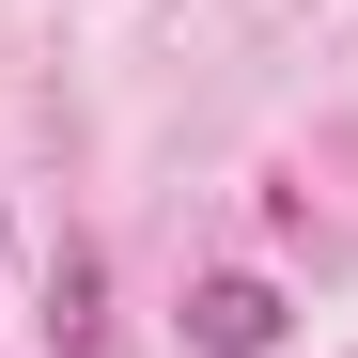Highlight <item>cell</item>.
Returning a JSON list of instances; mask_svg holds the SVG:
<instances>
[{
	"label": "cell",
	"instance_id": "6da1fadb",
	"mask_svg": "<svg viewBox=\"0 0 358 358\" xmlns=\"http://www.w3.org/2000/svg\"><path fill=\"white\" fill-rule=\"evenodd\" d=\"M280 327H296V312H280V280H265V265H218V280H187V343H203V358H265Z\"/></svg>",
	"mask_w": 358,
	"mask_h": 358
}]
</instances>
